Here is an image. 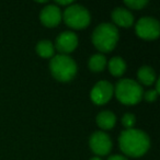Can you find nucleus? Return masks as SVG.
<instances>
[{
	"mask_svg": "<svg viewBox=\"0 0 160 160\" xmlns=\"http://www.w3.org/2000/svg\"><path fill=\"white\" fill-rule=\"evenodd\" d=\"M118 142L121 150L125 155L134 158L144 156L150 147L149 136L145 132L136 128L123 131L118 138Z\"/></svg>",
	"mask_w": 160,
	"mask_h": 160,
	"instance_id": "f257e3e1",
	"label": "nucleus"
},
{
	"mask_svg": "<svg viewBox=\"0 0 160 160\" xmlns=\"http://www.w3.org/2000/svg\"><path fill=\"white\" fill-rule=\"evenodd\" d=\"M118 42V30L111 23L98 25L92 33V43L101 53H108L115 48Z\"/></svg>",
	"mask_w": 160,
	"mask_h": 160,
	"instance_id": "f03ea898",
	"label": "nucleus"
},
{
	"mask_svg": "<svg viewBox=\"0 0 160 160\" xmlns=\"http://www.w3.org/2000/svg\"><path fill=\"white\" fill-rule=\"evenodd\" d=\"M116 99L125 105H135L142 99V88L133 79H122L114 88Z\"/></svg>",
	"mask_w": 160,
	"mask_h": 160,
	"instance_id": "7ed1b4c3",
	"label": "nucleus"
},
{
	"mask_svg": "<svg viewBox=\"0 0 160 160\" xmlns=\"http://www.w3.org/2000/svg\"><path fill=\"white\" fill-rule=\"evenodd\" d=\"M51 72L55 79L62 82H68L77 73V65L68 55H55L49 62Z\"/></svg>",
	"mask_w": 160,
	"mask_h": 160,
	"instance_id": "20e7f679",
	"label": "nucleus"
},
{
	"mask_svg": "<svg viewBox=\"0 0 160 160\" xmlns=\"http://www.w3.org/2000/svg\"><path fill=\"white\" fill-rule=\"evenodd\" d=\"M65 23L75 30L86 29L90 24L91 16L88 9L80 5H71L67 7L62 14Z\"/></svg>",
	"mask_w": 160,
	"mask_h": 160,
	"instance_id": "39448f33",
	"label": "nucleus"
},
{
	"mask_svg": "<svg viewBox=\"0 0 160 160\" xmlns=\"http://www.w3.org/2000/svg\"><path fill=\"white\" fill-rule=\"evenodd\" d=\"M136 34L142 40H156L160 34V24L155 18L144 17L136 23Z\"/></svg>",
	"mask_w": 160,
	"mask_h": 160,
	"instance_id": "423d86ee",
	"label": "nucleus"
},
{
	"mask_svg": "<svg viewBox=\"0 0 160 160\" xmlns=\"http://www.w3.org/2000/svg\"><path fill=\"white\" fill-rule=\"evenodd\" d=\"M91 150L98 156H105L112 149V140L104 132H94L89 139Z\"/></svg>",
	"mask_w": 160,
	"mask_h": 160,
	"instance_id": "0eeeda50",
	"label": "nucleus"
},
{
	"mask_svg": "<svg viewBox=\"0 0 160 160\" xmlns=\"http://www.w3.org/2000/svg\"><path fill=\"white\" fill-rule=\"evenodd\" d=\"M114 94V87L110 82L102 80V81H99L98 83H96L93 88L91 90V100L93 101V103L98 105H102L108 103L111 98Z\"/></svg>",
	"mask_w": 160,
	"mask_h": 160,
	"instance_id": "6e6552de",
	"label": "nucleus"
},
{
	"mask_svg": "<svg viewBox=\"0 0 160 160\" xmlns=\"http://www.w3.org/2000/svg\"><path fill=\"white\" fill-rule=\"evenodd\" d=\"M78 45V38L73 32L66 31L60 33L57 36L55 42V46L59 53L62 55H67V54L71 53L76 49Z\"/></svg>",
	"mask_w": 160,
	"mask_h": 160,
	"instance_id": "1a4fd4ad",
	"label": "nucleus"
},
{
	"mask_svg": "<svg viewBox=\"0 0 160 160\" xmlns=\"http://www.w3.org/2000/svg\"><path fill=\"white\" fill-rule=\"evenodd\" d=\"M41 22L43 25L47 28L57 27L62 19V13L60 11V8L55 5H48L41 11L40 14Z\"/></svg>",
	"mask_w": 160,
	"mask_h": 160,
	"instance_id": "9d476101",
	"label": "nucleus"
},
{
	"mask_svg": "<svg viewBox=\"0 0 160 160\" xmlns=\"http://www.w3.org/2000/svg\"><path fill=\"white\" fill-rule=\"evenodd\" d=\"M112 20L118 27L129 28L134 23V17L127 9L124 8H115L112 12Z\"/></svg>",
	"mask_w": 160,
	"mask_h": 160,
	"instance_id": "9b49d317",
	"label": "nucleus"
},
{
	"mask_svg": "<svg viewBox=\"0 0 160 160\" xmlns=\"http://www.w3.org/2000/svg\"><path fill=\"white\" fill-rule=\"evenodd\" d=\"M116 123V116L111 111H102L97 116V124L102 129H111Z\"/></svg>",
	"mask_w": 160,
	"mask_h": 160,
	"instance_id": "f8f14e48",
	"label": "nucleus"
},
{
	"mask_svg": "<svg viewBox=\"0 0 160 160\" xmlns=\"http://www.w3.org/2000/svg\"><path fill=\"white\" fill-rule=\"evenodd\" d=\"M137 77L139 81L145 86H150L155 82L156 80V73L153 69L149 66H142L138 69Z\"/></svg>",
	"mask_w": 160,
	"mask_h": 160,
	"instance_id": "ddd939ff",
	"label": "nucleus"
},
{
	"mask_svg": "<svg viewBox=\"0 0 160 160\" xmlns=\"http://www.w3.org/2000/svg\"><path fill=\"white\" fill-rule=\"evenodd\" d=\"M109 70L115 77H120L126 70V62L121 57H113L109 62Z\"/></svg>",
	"mask_w": 160,
	"mask_h": 160,
	"instance_id": "4468645a",
	"label": "nucleus"
},
{
	"mask_svg": "<svg viewBox=\"0 0 160 160\" xmlns=\"http://www.w3.org/2000/svg\"><path fill=\"white\" fill-rule=\"evenodd\" d=\"M35 49H36L38 55L43 58H48V57L54 56V51H55L54 44L51 42V41H47V40L38 42L35 47Z\"/></svg>",
	"mask_w": 160,
	"mask_h": 160,
	"instance_id": "2eb2a0df",
	"label": "nucleus"
},
{
	"mask_svg": "<svg viewBox=\"0 0 160 160\" xmlns=\"http://www.w3.org/2000/svg\"><path fill=\"white\" fill-rule=\"evenodd\" d=\"M105 66H107V58L102 54H96L89 59V68L94 72L104 70Z\"/></svg>",
	"mask_w": 160,
	"mask_h": 160,
	"instance_id": "dca6fc26",
	"label": "nucleus"
},
{
	"mask_svg": "<svg viewBox=\"0 0 160 160\" xmlns=\"http://www.w3.org/2000/svg\"><path fill=\"white\" fill-rule=\"evenodd\" d=\"M124 3L129 9L140 10L148 3V1L147 0H126V1H124Z\"/></svg>",
	"mask_w": 160,
	"mask_h": 160,
	"instance_id": "f3484780",
	"label": "nucleus"
},
{
	"mask_svg": "<svg viewBox=\"0 0 160 160\" xmlns=\"http://www.w3.org/2000/svg\"><path fill=\"white\" fill-rule=\"evenodd\" d=\"M135 123H136V118H135V115H134V114L126 113V114H124V115H123L122 124L126 129L134 128V125H135Z\"/></svg>",
	"mask_w": 160,
	"mask_h": 160,
	"instance_id": "a211bd4d",
	"label": "nucleus"
},
{
	"mask_svg": "<svg viewBox=\"0 0 160 160\" xmlns=\"http://www.w3.org/2000/svg\"><path fill=\"white\" fill-rule=\"evenodd\" d=\"M142 97H144L145 100L148 101V102H153V101L157 99L158 92L156 91V90H148V91H147Z\"/></svg>",
	"mask_w": 160,
	"mask_h": 160,
	"instance_id": "6ab92c4d",
	"label": "nucleus"
},
{
	"mask_svg": "<svg viewBox=\"0 0 160 160\" xmlns=\"http://www.w3.org/2000/svg\"><path fill=\"white\" fill-rule=\"evenodd\" d=\"M73 5V1H71V0H69V1H55V6H67V7H69V6Z\"/></svg>",
	"mask_w": 160,
	"mask_h": 160,
	"instance_id": "aec40b11",
	"label": "nucleus"
},
{
	"mask_svg": "<svg viewBox=\"0 0 160 160\" xmlns=\"http://www.w3.org/2000/svg\"><path fill=\"white\" fill-rule=\"evenodd\" d=\"M108 160H127V159L125 157H123V156L114 155V156H111L110 158H108Z\"/></svg>",
	"mask_w": 160,
	"mask_h": 160,
	"instance_id": "412c9836",
	"label": "nucleus"
},
{
	"mask_svg": "<svg viewBox=\"0 0 160 160\" xmlns=\"http://www.w3.org/2000/svg\"><path fill=\"white\" fill-rule=\"evenodd\" d=\"M90 160H102L101 158H99V157H93V158H91Z\"/></svg>",
	"mask_w": 160,
	"mask_h": 160,
	"instance_id": "4be33fe9",
	"label": "nucleus"
}]
</instances>
